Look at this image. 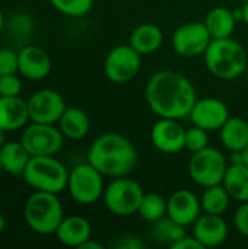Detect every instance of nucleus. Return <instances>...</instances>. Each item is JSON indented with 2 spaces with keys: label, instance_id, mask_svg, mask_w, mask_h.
<instances>
[{
  "label": "nucleus",
  "instance_id": "nucleus-32",
  "mask_svg": "<svg viewBox=\"0 0 248 249\" xmlns=\"http://www.w3.org/2000/svg\"><path fill=\"white\" fill-rule=\"evenodd\" d=\"M19 73V54L9 47L0 48V76Z\"/></svg>",
  "mask_w": 248,
  "mask_h": 249
},
{
  "label": "nucleus",
  "instance_id": "nucleus-11",
  "mask_svg": "<svg viewBox=\"0 0 248 249\" xmlns=\"http://www.w3.org/2000/svg\"><path fill=\"white\" fill-rule=\"evenodd\" d=\"M212 39L213 38L209 34L205 22L193 20L180 25L174 31L171 36V45L178 55L191 58L203 55Z\"/></svg>",
  "mask_w": 248,
  "mask_h": 249
},
{
  "label": "nucleus",
  "instance_id": "nucleus-42",
  "mask_svg": "<svg viewBox=\"0 0 248 249\" xmlns=\"http://www.w3.org/2000/svg\"><path fill=\"white\" fill-rule=\"evenodd\" d=\"M0 172H3V168H1V146H0Z\"/></svg>",
  "mask_w": 248,
  "mask_h": 249
},
{
  "label": "nucleus",
  "instance_id": "nucleus-4",
  "mask_svg": "<svg viewBox=\"0 0 248 249\" xmlns=\"http://www.w3.org/2000/svg\"><path fill=\"white\" fill-rule=\"evenodd\" d=\"M23 219L26 226L35 233H56L58 225L64 219V210L58 194L35 190L25 201Z\"/></svg>",
  "mask_w": 248,
  "mask_h": 249
},
{
  "label": "nucleus",
  "instance_id": "nucleus-43",
  "mask_svg": "<svg viewBox=\"0 0 248 249\" xmlns=\"http://www.w3.org/2000/svg\"><path fill=\"white\" fill-rule=\"evenodd\" d=\"M243 1H248V0H243Z\"/></svg>",
  "mask_w": 248,
  "mask_h": 249
},
{
  "label": "nucleus",
  "instance_id": "nucleus-24",
  "mask_svg": "<svg viewBox=\"0 0 248 249\" xmlns=\"http://www.w3.org/2000/svg\"><path fill=\"white\" fill-rule=\"evenodd\" d=\"M31 158L32 156L28 153L20 140L6 142L1 146V168L3 172L12 177H22Z\"/></svg>",
  "mask_w": 248,
  "mask_h": 249
},
{
  "label": "nucleus",
  "instance_id": "nucleus-27",
  "mask_svg": "<svg viewBox=\"0 0 248 249\" xmlns=\"http://www.w3.org/2000/svg\"><path fill=\"white\" fill-rule=\"evenodd\" d=\"M231 200L232 198L228 194L224 184H216V185H212V187H206L202 197H200L202 212L222 216L228 210Z\"/></svg>",
  "mask_w": 248,
  "mask_h": 249
},
{
  "label": "nucleus",
  "instance_id": "nucleus-36",
  "mask_svg": "<svg viewBox=\"0 0 248 249\" xmlns=\"http://www.w3.org/2000/svg\"><path fill=\"white\" fill-rule=\"evenodd\" d=\"M171 249H205V247L191 235H184L180 241H177L174 245H171Z\"/></svg>",
  "mask_w": 248,
  "mask_h": 249
},
{
  "label": "nucleus",
  "instance_id": "nucleus-39",
  "mask_svg": "<svg viewBox=\"0 0 248 249\" xmlns=\"http://www.w3.org/2000/svg\"><path fill=\"white\" fill-rule=\"evenodd\" d=\"M244 3H246V4H244V7L241 9V10H243V20L248 25V1H244Z\"/></svg>",
  "mask_w": 248,
  "mask_h": 249
},
{
  "label": "nucleus",
  "instance_id": "nucleus-17",
  "mask_svg": "<svg viewBox=\"0 0 248 249\" xmlns=\"http://www.w3.org/2000/svg\"><path fill=\"white\" fill-rule=\"evenodd\" d=\"M229 235V228L221 214L203 213L193 223V236L206 248L222 245Z\"/></svg>",
  "mask_w": 248,
  "mask_h": 249
},
{
  "label": "nucleus",
  "instance_id": "nucleus-35",
  "mask_svg": "<svg viewBox=\"0 0 248 249\" xmlns=\"http://www.w3.org/2000/svg\"><path fill=\"white\" fill-rule=\"evenodd\" d=\"M115 249H143L146 248V244L143 242V239H140L139 236L136 235H126V236H121L115 245Z\"/></svg>",
  "mask_w": 248,
  "mask_h": 249
},
{
  "label": "nucleus",
  "instance_id": "nucleus-8",
  "mask_svg": "<svg viewBox=\"0 0 248 249\" xmlns=\"http://www.w3.org/2000/svg\"><path fill=\"white\" fill-rule=\"evenodd\" d=\"M66 190L76 203L83 206L94 204L104 194V175L89 162L79 163L69 171Z\"/></svg>",
  "mask_w": 248,
  "mask_h": 249
},
{
  "label": "nucleus",
  "instance_id": "nucleus-21",
  "mask_svg": "<svg viewBox=\"0 0 248 249\" xmlns=\"http://www.w3.org/2000/svg\"><path fill=\"white\" fill-rule=\"evenodd\" d=\"M57 124L63 136L70 140H80L91 130V120L79 107H67Z\"/></svg>",
  "mask_w": 248,
  "mask_h": 249
},
{
  "label": "nucleus",
  "instance_id": "nucleus-14",
  "mask_svg": "<svg viewBox=\"0 0 248 249\" xmlns=\"http://www.w3.org/2000/svg\"><path fill=\"white\" fill-rule=\"evenodd\" d=\"M151 142L155 149L167 155H175L184 149L186 128L172 118H159L151 128Z\"/></svg>",
  "mask_w": 248,
  "mask_h": 249
},
{
  "label": "nucleus",
  "instance_id": "nucleus-3",
  "mask_svg": "<svg viewBox=\"0 0 248 249\" xmlns=\"http://www.w3.org/2000/svg\"><path fill=\"white\" fill-rule=\"evenodd\" d=\"M206 69L221 80H234L248 67L247 50L232 36L212 39L203 54Z\"/></svg>",
  "mask_w": 248,
  "mask_h": 249
},
{
  "label": "nucleus",
  "instance_id": "nucleus-40",
  "mask_svg": "<svg viewBox=\"0 0 248 249\" xmlns=\"http://www.w3.org/2000/svg\"><path fill=\"white\" fill-rule=\"evenodd\" d=\"M4 228H6V219H4L3 214L0 213V233L4 231Z\"/></svg>",
  "mask_w": 248,
  "mask_h": 249
},
{
  "label": "nucleus",
  "instance_id": "nucleus-5",
  "mask_svg": "<svg viewBox=\"0 0 248 249\" xmlns=\"http://www.w3.org/2000/svg\"><path fill=\"white\" fill-rule=\"evenodd\" d=\"M22 178L37 191L60 194L67 188L69 169L54 156H32Z\"/></svg>",
  "mask_w": 248,
  "mask_h": 249
},
{
  "label": "nucleus",
  "instance_id": "nucleus-12",
  "mask_svg": "<svg viewBox=\"0 0 248 249\" xmlns=\"http://www.w3.org/2000/svg\"><path fill=\"white\" fill-rule=\"evenodd\" d=\"M29 121L56 124L67 108L63 95L54 89H39L26 101Z\"/></svg>",
  "mask_w": 248,
  "mask_h": 249
},
{
  "label": "nucleus",
  "instance_id": "nucleus-41",
  "mask_svg": "<svg viewBox=\"0 0 248 249\" xmlns=\"http://www.w3.org/2000/svg\"><path fill=\"white\" fill-rule=\"evenodd\" d=\"M4 22H6V19H4V15H3V12L0 9V32L4 29Z\"/></svg>",
  "mask_w": 248,
  "mask_h": 249
},
{
  "label": "nucleus",
  "instance_id": "nucleus-25",
  "mask_svg": "<svg viewBox=\"0 0 248 249\" xmlns=\"http://www.w3.org/2000/svg\"><path fill=\"white\" fill-rule=\"evenodd\" d=\"M222 184L232 200L248 201V166L244 163H229Z\"/></svg>",
  "mask_w": 248,
  "mask_h": 249
},
{
  "label": "nucleus",
  "instance_id": "nucleus-29",
  "mask_svg": "<svg viewBox=\"0 0 248 249\" xmlns=\"http://www.w3.org/2000/svg\"><path fill=\"white\" fill-rule=\"evenodd\" d=\"M4 29H7L9 35L13 39L25 41L34 32V20L31 15L18 12L10 15V18L4 22Z\"/></svg>",
  "mask_w": 248,
  "mask_h": 249
},
{
  "label": "nucleus",
  "instance_id": "nucleus-37",
  "mask_svg": "<svg viewBox=\"0 0 248 249\" xmlns=\"http://www.w3.org/2000/svg\"><path fill=\"white\" fill-rule=\"evenodd\" d=\"M79 249H104V247H102L99 242H96V241H94V239L91 238V239H88L85 244H82Z\"/></svg>",
  "mask_w": 248,
  "mask_h": 249
},
{
  "label": "nucleus",
  "instance_id": "nucleus-16",
  "mask_svg": "<svg viewBox=\"0 0 248 249\" xmlns=\"http://www.w3.org/2000/svg\"><path fill=\"white\" fill-rule=\"evenodd\" d=\"M19 74L28 80H42L51 73V58L38 45H23L19 51Z\"/></svg>",
  "mask_w": 248,
  "mask_h": 249
},
{
  "label": "nucleus",
  "instance_id": "nucleus-30",
  "mask_svg": "<svg viewBox=\"0 0 248 249\" xmlns=\"http://www.w3.org/2000/svg\"><path fill=\"white\" fill-rule=\"evenodd\" d=\"M54 9L70 18H80L91 12L94 0H50Z\"/></svg>",
  "mask_w": 248,
  "mask_h": 249
},
{
  "label": "nucleus",
  "instance_id": "nucleus-31",
  "mask_svg": "<svg viewBox=\"0 0 248 249\" xmlns=\"http://www.w3.org/2000/svg\"><path fill=\"white\" fill-rule=\"evenodd\" d=\"M209 131H206L202 127H197L193 124V127L186 128V142L184 149L194 153L209 146Z\"/></svg>",
  "mask_w": 248,
  "mask_h": 249
},
{
  "label": "nucleus",
  "instance_id": "nucleus-13",
  "mask_svg": "<svg viewBox=\"0 0 248 249\" xmlns=\"http://www.w3.org/2000/svg\"><path fill=\"white\" fill-rule=\"evenodd\" d=\"M229 117L228 105L219 98L212 96L197 99L189 115L194 125L202 127L206 131H219Z\"/></svg>",
  "mask_w": 248,
  "mask_h": 249
},
{
  "label": "nucleus",
  "instance_id": "nucleus-19",
  "mask_svg": "<svg viewBox=\"0 0 248 249\" xmlns=\"http://www.w3.org/2000/svg\"><path fill=\"white\" fill-rule=\"evenodd\" d=\"M29 123L28 104L19 96H0V128L16 131Z\"/></svg>",
  "mask_w": 248,
  "mask_h": 249
},
{
  "label": "nucleus",
  "instance_id": "nucleus-10",
  "mask_svg": "<svg viewBox=\"0 0 248 249\" xmlns=\"http://www.w3.org/2000/svg\"><path fill=\"white\" fill-rule=\"evenodd\" d=\"M20 143L31 156H54L61 150L64 136L54 124L31 121L20 136Z\"/></svg>",
  "mask_w": 248,
  "mask_h": 249
},
{
  "label": "nucleus",
  "instance_id": "nucleus-20",
  "mask_svg": "<svg viewBox=\"0 0 248 249\" xmlns=\"http://www.w3.org/2000/svg\"><path fill=\"white\" fill-rule=\"evenodd\" d=\"M162 42H164V32L155 23L137 25L129 36V44L140 55H149L156 53L161 48Z\"/></svg>",
  "mask_w": 248,
  "mask_h": 249
},
{
  "label": "nucleus",
  "instance_id": "nucleus-9",
  "mask_svg": "<svg viewBox=\"0 0 248 249\" xmlns=\"http://www.w3.org/2000/svg\"><path fill=\"white\" fill-rule=\"evenodd\" d=\"M142 57L130 44H120L111 48L104 60V74L117 85L133 80L142 69Z\"/></svg>",
  "mask_w": 248,
  "mask_h": 249
},
{
  "label": "nucleus",
  "instance_id": "nucleus-1",
  "mask_svg": "<svg viewBox=\"0 0 248 249\" xmlns=\"http://www.w3.org/2000/svg\"><path fill=\"white\" fill-rule=\"evenodd\" d=\"M145 98L151 111L159 118H187L197 101L191 80L175 70L153 73L145 88Z\"/></svg>",
  "mask_w": 248,
  "mask_h": 249
},
{
  "label": "nucleus",
  "instance_id": "nucleus-22",
  "mask_svg": "<svg viewBox=\"0 0 248 249\" xmlns=\"http://www.w3.org/2000/svg\"><path fill=\"white\" fill-rule=\"evenodd\" d=\"M203 22H205L209 34L212 35V38L216 39V38L232 36V34L235 32L238 19L235 18L234 10L224 7V6H218L208 12Z\"/></svg>",
  "mask_w": 248,
  "mask_h": 249
},
{
  "label": "nucleus",
  "instance_id": "nucleus-2",
  "mask_svg": "<svg viewBox=\"0 0 248 249\" xmlns=\"http://www.w3.org/2000/svg\"><path fill=\"white\" fill-rule=\"evenodd\" d=\"M88 162L104 177H126L137 165V150L126 136L104 133L92 142L88 150Z\"/></svg>",
  "mask_w": 248,
  "mask_h": 249
},
{
  "label": "nucleus",
  "instance_id": "nucleus-18",
  "mask_svg": "<svg viewBox=\"0 0 248 249\" xmlns=\"http://www.w3.org/2000/svg\"><path fill=\"white\" fill-rule=\"evenodd\" d=\"M54 235L60 244L79 249L82 244L92 238V226L82 216H64Z\"/></svg>",
  "mask_w": 248,
  "mask_h": 249
},
{
  "label": "nucleus",
  "instance_id": "nucleus-7",
  "mask_svg": "<svg viewBox=\"0 0 248 249\" xmlns=\"http://www.w3.org/2000/svg\"><path fill=\"white\" fill-rule=\"evenodd\" d=\"M228 165L225 155L219 149L208 146L191 153L189 160V174L197 185L206 188L222 184Z\"/></svg>",
  "mask_w": 248,
  "mask_h": 249
},
{
  "label": "nucleus",
  "instance_id": "nucleus-33",
  "mask_svg": "<svg viewBox=\"0 0 248 249\" xmlns=\"http://www.w3.org/2000/svg\"><path fill=\"white\" fill-rule=\"evenodd\" d=\"M15 74H6L0 76V96H19L22 90V80Z\"/></svg>",
  "mask_w": 248,
  "mask_h": 249
},
{
  "label": "nucleus",
  "instance_id": "nucleus-28",
  "mask_svg": "<svg viewBox=\"0 0 248 249\" xmlns=\"http://www.w3.org/2000/svg\"><path fill=\"white\" fill-rule=\"evenodd\" d=\"M167 204H168V200H165V197H162L161 194L145 193V196L140 201L137 214L143 220L153 223L167 216Z\"/></svg>",
  "mask_w": 248,
  "mask_h": 249
},
{
  "label": "nucleus",
  "instance_id": "nucleus-34",
  "mask_svg": "<svg viewBox=\"0 0 248 249\" xmlns=\"http://www.w3.org/2000/svg\"><path fill=\"white\" fill-rule=\"evenodd\" d=\"M234 225L243 236L248 238V201L240 203L234 214Z\"/></svg>",
  "mask_w": 248,
  "mask_h": 249
},
{
  "label": "nucleus",
  "instance_id": "nucleus-26",
  "mask_svg": "<svg viewBox=\"0 0 248 249\" xmlns=\"http://www.w3.org/2000/svg\"><path fill=\"white\" fill-rule=\"evenodd\" d=\"M184 235H187L186 226L174 222L168 216H165V217L153 222L152 223V228H151V236H152V239L155 242L161 244V245H168L170 248L177 241H180Z\"/></svg>",
  "mask_w": 248,
  "mask_h": 249
},
{
  "label": "nucleus",
  "instance_id": "nucleus-15",
  "mask_svg": "<svg viewBox=\"0 0 248 249\" xmlns=\"http://www.w3.org/2000/svg\"><path fill=\"white\" fill-rule=\"evenodd\" d=\"M202 213L200 198L189 190L174 191L167 204V216L183 226H193Z\"/></svg>",
  "mask_w": 248,
  "mask_h": 249
},
{
  "label": "nucleus",
  "instance_id": "nucleus-23",
  "mask_svg": "<svg viewBox=\"0 0 248 249\" xmlns=\"http://www.w3.org/2000/svg\"><path fill=\"white\" fill-rule=\"evenodd\" d=\"M219 139L229 152H241L248 144V123L241 117H229L219 130Z\"/></svg>",
  "mask_w": 248,
  "mask_h": 249
},
{
  "label": "nucleus",
  "instance_id": "nucleus-38",
  "mask_svg": "<svg viewBox=\"0 0 248 249\" xmlns=\"http://www.w3.org/2000/svg\"><path fill=\"white\" fill-rule=\"evenodd\" d=\"M241 153V160H243V163L246 165V166H248V144L240 152Z\"/></svg>",
  "mask_w": 248,
  "mask_h": 249
},
{
  "label": "nucleus",
  "instance_id": "nucleus-6",
  "mask_svg": "<svg viewBox=\"0 0 248 249\" xmlns=\"http://www.w3.org/2000/svg\"><path fill=\"white\" fill-rule=\"evenodd\" d=\"M143 196V187L126 175L114 178L105 187L102 200L110 213L118 217H129L137 213Z\"/></svg>",
  "mask_w": 248,
  "mask_h": 249
}]
</instances>
